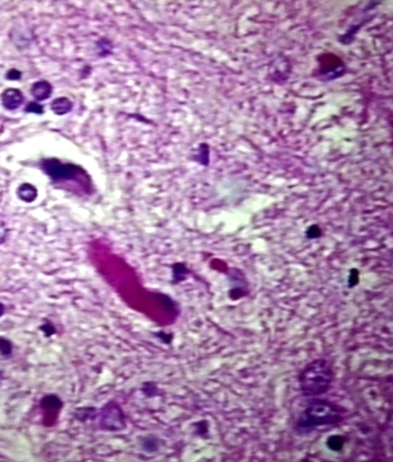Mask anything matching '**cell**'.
<instances>
[{
    "label": "cell",
    "instance_id": "obj_21",
    "mask_svg": "<svg viewBox=\"0 0 393 462\" xmlns=\"http://www.w3.org/2000/svg\"><path fill=\"white\" fill-rule=\"evenodd\" d=\"M6 235H7L6 226L1 220H0V244H2L5 241Z\"/></svg>",
    "mask_w": 393,
    "mask_h": 462
},
{
    "label": "cell",
    "instance_id": "obj_1",
    "mask_svg": "<svg viewBox=\"0 0 393 462\" xmlns=\"http://www.w3.org/2000/svg\"><path fill=\"white\" fill-rule=\"evenodd\" d=\"M345 414L346 409L335 402L319 397L310 398L295 420L293 431L299 436H306L320 427L333 426L343 422Z\"/></svg>",
    "mask_w": 393,
    "mask_h": 462
},
{
    "label": "cell",
    "instance_id": "obj_15",
    "mask_svg": "<svg viewBox=\"0 0 393 462\" xmlns=\"http://www.w3.org/2000/svg\"><path fill=\"white\" fill-rule=\"evenodd\" d=\"M141 391L147 398H153V397L157 396V394H159V389H157L156 384L152 381L145 382L143 384Z\"/></svg>",
    "mask_w": 393,
    "mask_h": 462
},
{
    "label": "cell",
    "instance_id": "obj_2",
    "mask_svg": "<svg viewBox=\"0 0 393 462\" xmlns=\"http://www.w3.org/2000/svg\"><path fill=\"white\" fill-rule=\"evenodd\" d=\"M334 379V371L329 360L318 358L301 371L298 381L304 398H316L328 393Z\"/></svg>",
    "mask_w": 393,
    "mask_h": 462
},
{
    "label": "cell",
    "instance_id": "obj_22",
    "mask_svg": "<svg viewBox=\"0 0 393 462\" xmlns=\"http://www.w3.org/2000/svg\"><path fill=\"white\" fill-rule=\"evenodd\" d=\"M7 79L9 80H18L21 78V73L15 69L13 70H10L8 73H7Z\"/></svg>",
    "mask_w": 393,
    "mask_h": 462
},
{
    "label": "cell",
    "instance_id": "obj_16",
    "mask_svg": "<svg viewBox=\"0 0 393 462\" xmlns=\"http://www.w3.org/2000/svg\"><path fill=\"white\" fill-rule=\"evenodd\" d=\"M13 353V344L12 342L4 337H0V354L2 356H10Z\"/></svg>",
    "mask_w": 393,
    "mask_h": 462
},
{
    "label": "cell",
    "instance_id": "obj_12",
    "mask_svg": "<svg viewBox=\"0 0 393 462\" xmlns=\"http://www.w3.org/2000/svg\"><path fill=\"white\" fill-rule=\"evenodd\" d=\"M345 444V438L340 435H332L327 440V446L330 450L338 452L341 451Z\"/></svg>",
    "mask_w": 393,
    "mask_h": 462
},
{
    "label": "cell",
    "instance_id": "obj_19",
    "mask_svg": "<svg viewBox=\"0 0 393 462\" xmlns=\"http://www.w3.org/2000/svg\"><path fill=\"white\" fill-rule=\"evenodd\" d=\"M349 286L353 287L359 282V273L357 270H351L350 275H349Z\"/></svg>",
    "mask_w": 393,
    "mask_h": 462
},
{
    "label": "cell",
    "instance_id": "obj_5",
    "mask_svg": "<svg viewBox=\"0 0 393 462\" xmlns=\"http://www.w3.org/2000/svg\"><path fill=\"white\" fill-rule=\"evenodd\" d=\"M1 102L5 108L14 110L18 108L24 102L23 94L17 89H7L1 96Z\"/></svg>",
    "mask_w": 393,
    "mask_h": 462
},
{
    "label": "cell",
    "instance_id": "obj_7",
    "mask_svg": "<svg viewBox=\"0 0 393 462\" xmlns=\"http://www.w3.org/2000/svg\"><path fill=\"white\" fill-rule=\"evenodd\" d=\"M51 93H52V87L46 81L37 82L32 87V95L37 101H44L48 99Z\"/></svg>",
    "mask_w": 393,
    "mask_h": 462
},
{
    "label": "cell",
    "instance_id": "obj_20",
    "mask_svg": "<svg viewBox=\"0 0 393 462\" xmlns=\"http://www.w3.org/2000/svg\"><path fill=\"white\" fill-rule=\"evenodd\" d=\"M156 336L159 337L161 340H163L165 343H171L172 341V335H169V334H165L164 332H161V333H157L156 334Z\"/></svg>",
    "mask_w": 393,
    "mask_h": 462
},
{
    "label": "cell",
    "instance_id": "obj_17",
    "mask_svg": "<svg viewBox=\"0 0 393 462\" xmlns=\"http://www.w3.org/2000/svg\"><path fill=\"white\" fill-rule=\"evenodd\" d=\"M40 329H41V331L43 333V335H44L45 336H47V337L53 336V335L56 333V330H55L54 326H53L52 324H50V323H45V324L41 325Z\"/></svg>",
    "mask_w": 393,
    "mask_h": 462
},
{
    "label": "cell",
    "instance_id": "obj_18",
    "mask_svg": "<svg viewBox=\"0 0 393 462\" xmlns=\"http://www.w3.org/2000/svg\"><path fill=\"white\" fill-rule=\"evenodd\" d=\"M26 111L27 112H33V113H42L43 109H42V106L38 105L37 103H31L30 105H28V106L26 107Z\"/></svg>",
    "mask_w": 393,
    "mask_h": 462
},
{
    "label": "cell",
    "instance_id": "obj_24",
    "mask_svg": "<svg viewBox=\"0 0 393 462\" xmlns=\"http://www.w3.org/2000/svg\"><path fill=\"white\" fill-rule=\"evenodd\" d=\"M2 375H3V372H1V371H0V378H1V377H2Z\"/></svg>",
    "mask_w": 393,
    "mask_h": 462
},
{
    "label": "cell",
    "instance_id": "obj_6",
    "mask_svg": "<svg viewBox=\"0 0 393 462\" xmlns=\"http://www.w3.org/2000/svg\"><path fill=\"white\" fill-rule=\"evenodd\" d=\"M140 445L145 452L154 453L161 449L162 440L154 435H147L140 438Z\"/></svg>",
    "mask_w": 393,
    "mask_h": 462
},
{
    "label": "cell",
    "instance_id": "obj_3",
    "mask_svg": "<svg viewBox=\"0 0 393 462\" xmlns=\"http://www.w3.org/2000/svg\"><path fill=\"white\" fill-rule=\"evenodd\" d=\"M99 427L105 432H118L126 428L123 410L116 402L106 403L98 412Z\"/></svg>",
    "mask_w": 393,
    "mask_h": 462
},
{
    "label": "cell",
    "instance_id": "obj_11",
    "mask_svg": "<svg viewBox=\"0 0 393 462\" xmlns=\"http://www.w3.org/2000/svg\"><path fill=\"white\" fill-rule=\"evenodd\" d=\"M99 410L95 407H82L78 408L75 411V417L77 420L81 422H86L87 420H94L98 416Z\"/></svg>",
    "mask_w": 393,
    "mask_h": 462
},
{
    "label": "cell",
    "instance_id": "obj_10",
    "mask_svg": "<svg viewBox=\"0 0 393 462\" xmlns=\"http://www.w3.org/2000/svg\"><path fill=\"white\" fill-rule=\"evenodd\" d=\"M72 103L67 98H58L51 103V110L58 115H63L71 111Z\"/></svg>",
    "mask_w": 393,
    "mask_h": 462
},
{
    "label": "cell",
    "instance_id": "obj_13",
    "mask_svg": "<svg viewBox=\"0 0 393 462\" xmlns=\"http://www.w3.org/2000/svg\"><path fill=\"white\" fill-rule=\"evenodd\" d=\"M188 273H189L188 269L186 268V266L184 264H181V263L175 264L172 268V277H173L172 282L174 284L180 283L181 281H183L186 278Z\"/></svg>",
    "mask_w": 393,
    "mask_h": 462
},
{
    "label": "cell",
    "instance_id": "obj_9",
    "mask_svg": "<svg viewBox=\"0 0 393 462\" xmlns=\"http://www.w3.org/2000/svg\"><path fill=\"white\" fill-rule=\"evenodd\" d=\"M41 406L45 410H59L63 407V401L56 395H47L41 400Z\"/></svg>",
    "mask_w": 393,
    "mask_h": 462
},
{
    "label": "cell",
    "instance_id": "obj_14",
    "mask_svg": "<svg viewBox=\"0 0 393 462\" xmlns=\"http://www.w3.org/2000/svg\"><path fill=\"white\" fill-rule=\"evenodd\" d=\"M194 434L202 437V438H207L209 435V423L207 420H201L198 421L194 424Z\"/></svg>",
    "mask_w": 393,
    "mask_h": 462
},
{
    "label": "cell",
    "instance_id": "obj_4",
    "mask_svg": "<svg viewBox=\"0 0 393 462\" xmlns=\"http://www.w3.org/2000/svg\"><path fill=\"white\" fill-rule=\"evenodd\" d=\"M43 171L54 181L72 180L84 176V171L74 165L63 164L58 160H45L41 164Z\"/></svg>",
    "mask_w": 393,
    "mask_h": 462
},
{
    "label": "cell",
    "instance_id": "obj_8",
    "mask_svg": "<svg viewBox=\"0 0 393 462\" xmlns=\"http://www.w3.org/2000/svg\"><path fill=\"white\" fill-rule=\"evenodd\" d=\"M17 194H18V197L22 201L26 203H31V202H34L36 198L38 197V190L32 184L24 183L18 188Z\"/></svg>",
    "mask_w": 393,
    "mask_h": 462
},
{
    "label": "cell",
    "instance_id": "obj_23",
    "mask_svg": "<svg viewBox=\"0 0 393 462\" xmlns=\"http://www.w3.org/2000/svg\"><path fill=\"white\" fill-rule=\"evenodd\" d=\"M5 313V306L0 302V317H2Z\"/></svg>",
    "mask_w": 393,
    "mask_h": 462
}]
</instances>
